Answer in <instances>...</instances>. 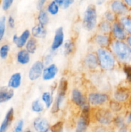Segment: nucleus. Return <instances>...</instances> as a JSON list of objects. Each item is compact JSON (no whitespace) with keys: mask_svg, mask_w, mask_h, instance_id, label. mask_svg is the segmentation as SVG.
I'll return each mask as SVG.
<instances>
[{"mask_svg":"<svg viewBox=\"0 0 131 132\" xmlns=\"http://www.w3.org/2000/svg\"><path fill=\"white\" fill-rule=\"evenodd\" d=\"M21 83V75L20 73H15L10 77L8 86L10 88L15 89L20 86Z\"/></svg>","mask_w":131,"mask_h":132,"instance_id":"412c9836","label":"nucleus"},{"mask_svg":"<svg viewBox=\"0 0 131 132\" xmlns=\"http://www.w3.org/2000/svg\"><path fill=\"white\" fill-rule=\"evenodd\" d=\"M110 47L116 59L121 63L127 64L131 61V48L125 42L114 39L111 41Z\"/></svg>","mask_w":131,"mask_h":132,"instance_id":"f257e3e1","label":"nucleus"},{"mask_svg":"<svg viewBox=\"0 0 131 132\" xmlns=\"http://www.w3.org/2000/svg\"><path fill=\"white\" fill-rule=\"evenodd\" d=\"M8 25L10 28H13L15 27V21L14 19L13 18V17L9 16L8 19Z\"/></svg>","mask_w":131,"mask_h":132,"instance_id":"79ce46f5","label":"nucleus"},{"mask_svg":"<svg viewBox=\"0 0 131 132\" xmlns=\"http://www.w3.org/2000/svg\"><path fill=\"white\" fill-rule=\"evenodd\" d=\"M68 90V82L66 79L62 78L60 79L58 86V92L55 102L53 103L51 108V112L53 113H56L60 110L61 104L63 101L65 99L66 92Z\"/></svg>","mask_w":131,"mask_h":132,"instance_id":"20e7f679","label":"nucleus"},{"mask_svg":"<svg viewBox=\"0 0 131 132\" xmlns=\"http://www.w3.org/2000/svg\"><path fill=\"white\" fill-rule=\"evenodd\" d=\"M59 10V5L54 1H51L47 6V11L51 15H55L57 14Z\"/></svg>","mask_w":131,"mask_h":132,"instance_id":"c85d7f7f","label":"nucleus"},{"mask_svg":"<svg viewBox=\"0 0 131 132\" xmlns=\"http://www.w3.org/2000/svg\"><path fill=\"white\" fill-rule=\"evenodd\" d=\"M94 40L98 46L103 48H107L109 46L110 43H111V39L108 34L102 33L101 34L96 35L95 36Z\"/></svg>","mask_w":131,"mask_h":132,"instance_id":"dca6fc26","label":"nucleus"},{"mask_svg":"<svg viewBox=\"0 0 131 132\" xmlns=\"http://www.w3.org/2000/svg\"><path fill=\"white\" fill-rule=\"evenodd\" d=\"M39 10L40 11L39 12L38 17H37V20L39 21V24L43 26L46 25L49 21L48 14L47 12L45 11L44 10L41 9Z\"/></svg>","mask_w":131,"mask_h":132,"instance_id":"a878e982","label":"nucleus"},{"mask_svg":"<svg viewBox=\"0 0 131 132\" xmlns=\"http://www.w3.org/2000/svg\"><path fill=\"white\" fill-rule=\"evenodd\" d=\"M95 119L98 123L102 125H109L113 121V114L109 110L99 109L95 113Z\"/></svg>","mask_w":131,"mask_h":132,"instance_id":"0eeeda50","label":"nucleus"},{"mask_svg":"<svg viewBox=\"0 0 131 132\" xmlns=\"http://www.w3.org/2000/svg\"><path fill=\"white\" fill-rule=\"evenodd\" d=\"M33 128L38 132H46L50 130L48 121L42 117H38L33 121Z\"/></svg>","mask_w":131,"mask_h":132,"instance_id":"4468645a","label":"nucleus"},{"mask_svg":"<svg viewBox=\"0 0 131 132\" xmlns=\"http://www.w3.org/2000/svg\"><path fill=\"white\" fill-rule=\"evenodd\" d=\"M114 122L118 127L122 128L123 126V121L121 117H118L116 118H115V119L114 120Z\"/></svg>","mask_w":131,"mask_h":132,"instance_id":"ea45409f","label":"nucleus"},{"mask_svg":"<svg viewBox=\"0 0 131 132\" xmlns=\"http://www.w3.org/2000/svg\"><path fill=\"white\" fill-rule=\"evenodd\" d=\"M53 1H55L57 4H58L59 5V6H62L65 0H53Z\"/></svg>","mask_w":131,"mask_h":132,"instance_id":"c03bdc74","label":"nucleus"},{"mask_svg":"<svg viewBox=\"0 0 131 132\" xmlns=\"http://www.w3.org/2000/svg\"><path fill=\"white\" fill-rule=\"evenodd\" d=\"M14 115V111L13 108H10L5 116V119L3 121L0 126V132H4L7 130L9 126L11 125L12 121H13Z\"/></svg>","mask_w":131,"mask_h":132,"instance_id":"f3484780","label":"nucleus"},{"mask_svg":"<svg viewBox=\"0 0 131 132\" xmlns=\"http://www.w3.org/2000/svg\"><path fill=\"white\" fill-rule=\"evenodd\" d=\"M58 68L55 64H50L44 68L42 72V77L44 81H50L55 77L56 75L57 74Z\"/></svg>","mask_w":131,"mask_h":132,"instance_id":"ddd939ff","label":"nucleus"},{"mask_svg":"<svg viewBox=\"0 0 131 132\" xmlns=\"http://www.w3.org/2000/svg\"><path fill=\"white\" fill-rule=\"evenodd\" d=\"M74 2V0H65L64 4H63L62 5L63 9H68V8H69Z\"/></svg>","mask_w":131,"mask_h":132,"instance_id":"a19ab883","label":"nucleus"},{"mask_svg":"<svg viewBox=\"0 0 131 132\" xmlns=\"http://www.w3.org/2000/svg\"><path fill=\"white\" fill-rule=\"evenodd\" d=\"M26 50L30 53V54H34L37 50V43L34 37L29 38L27 43L25 45Z\"/></svg>","mask_w":131,"mask_h":132,"instance_id":"393cba45","label":"nucleus"},{"mask_svg":"<svg viewBox=\"0 0 131 132\" xmlns=\"http://www.w3.org/2000/svg\"><path fill=\"white\" fill-rule=\"evenodd\" d=\"M30 36V31L28 30H26L21 34V35L19 37L17 35H14L13 36V42L17 45L18 48H23V46H25L26 43L29 39Z\"/></svg>","mask_w":131,"mask_h":132,"instance_id":"2eb2a0df","label":"nucleus"},{"mask_svg":"<svg viewBox=\"0 0 131 132\" xmlns=\"http://www.w3.org/2000/svg\"><path fill=\"white\" fill-rule=\"evenodd\" d=\"M74 49V43L71 40H68L64 44V54L66 55H69L71 54Z\"/></svg>","mask_w":131,"mask_h":132,"instance_id":"c756f323","label":"nucleus"},{"mask_svg":"<svg viewBox=\"0 0 131 132\" xmlns=\"http://www.w3.org/2000/svg\"><path fill=\"white\" fill-rule=\"evenodd\" d=\"M9 50H10V46L8 45H4L0 48V57L2 59H6L8 57Z\"/></svg>","mask_w":131,"mask_h":132,"instance_id":"473e14b6","label":"nucleus"},{"mask_svg":"<svg viewBox=\"0 0 131 132\" xmlns=\"http://www.w3.org/2000/svg\"><path fill=\"white\" fill-rule=\"evenodd\" d=\"M129 96V92L127 90H123V89L116 90L114 94V100L117 101L119 103L125 102L128 99Z\"/></svg>","mask_w":131,"mask_h":132,"instance_id":"4be33fe9","label":"nucleus"},{"mask_svg":"<svg viewBox=\"0 0 131 132\" xmlns=\"http://www.w3.org/2000/svg\"><path fill=\"white\" fill-rule=\"evenodd\" d=\"M64 40V30L62 27H59L55 32V36L51 45V50L55 51L62 45Z\"/></svg>","mask_w":131,"mask_h":132,"instance_id":"f8f14e48","label":"nucleus"},{"mask_svg":"<svg viewBox=\"0 0 131 132\" xmlns=\"http://www.w3.org/2000/svg\"><path fill=\"white\" fill-rule=\"evenodd\" d=\"M110 7L111 11L115 15L123 16L129 12L130 9L125 4L123 0H113L110 2Z\"/></svg>","mask_w":131,"mask_h":132,"instance_id":"6e6552de","label":"nucleus"},{"mask_svg":"<svg viewBox=\"0 0 131 132\" xmlns=\"http://www.w3.org/2000/svg\"><path fill=\"white\" fill-rule=\"evenodd\" d=\"M30 57V53L26 50H21L18 52L17 55V60L21 64H26L29 63Z\"/></svg>","mask_w":131,"mask_h":132,"instance_id":"5701e85b","label":"nucleus"},{"mask_svg":"<svg viewBox=\"0 0 131 132\" xmlns=\"http://www.w3.org/2000/svg\"><path fill=\"white\" fill-rule=\"evenodd\" d=\"M119 23L121 24L127 34L131 35V18L127 15L121 16L119 18Z\"/></svg>","mask_w":131,"mask_h":132,"instance_id":"b1692460","label":"nucleus"},{"mask_svg":"<svg viewBox=\"0 0 131 132\" xmlns=\"http://www.w3.org/2000/svg\"><path fill=\"white\" fill-rule=\"evenodd\" d=\"M97 58L98 64L101 68L104 70H112L116 65L115 56L111 50H108L106 48L100 47L97 50Z\"/></svg>","mask_w":131,"mask_h":132,"instance_id":"f03ea898","label":"nucleus"},{"mask_svg":"<svg viewBox=\"0 0 131 132\" xmlns=\"http://www.w3.org/2000/svg\"><path fill=\"white\" fill-rule=\"evenodd\" d=\"M123 71L126 75L127 81L131 83V66L125 65L123 67Z\"/></svg>","mask_w":131,"mask_h":132,"instance_id":"e433bc0d","label":"nucleus"},{"mask_svg":"<svg viewBox=\"0 0 131 132\" xmlns=\"http://www.w3.org/2000/svg\"><path fill=\"white\" fill-rule=\"evenodd\" d=\"M32 110L35 113H41L43 111L44 106L39 100H35L32 104Z\"/></svg>","mask_w":131,"mask_h":132,"instance_id":"7c9ffc66","label":"nucleus"},{"mask_svg":"<svg viewBox=\"0 0 131 132\" xmlns=\"http://www.w3.org/2000/svg\"><path fill=\"white\" fill-rule=\"evenodd\" d=\"M63 129V122L62 121H59L53 125L51 128H50V130L53 132H60L62 131Z\"/></svg>","mask_w":131,"mask_h":132,"instance_id":"c9c22d12","label":"nucleus"},{"mask_svg":"<svg viewBox=\"0 0 131 132\" xmlns=\"http://www.w3.org/2000/svg\"><path fill=\"white\" fill-rule=\"evenodd\" d=\"M104 1H105V0H96V4L98 5H102L104 3Z\"/></svg>","mask_w":131,"mask_h":132,"instance_id":"de8ad7c7","label":"nucleus"},{"mask_svg":"<svg viewBox=\"0 0 131 132\" xmlns=\"http://www.w3.org/2000/svg\"><path fill=\"white\" fill-rule=\"evenodd\" d=\"M23 126H24V122H23V120H20L19 121H18L17 124L15 128V130L14 131L15 132H21L22 131L23 128Z\"/></svg>","mask_w":131,"mask_h":132,"instance_id":"58836bf2","label":"nucleus"},{"mask_svg":"<svg viewBox=\"0 0 131 132\" xmlns=\"http://www.w3.org/2000/svg\"><path fill=\"white\" fill-rule=\"evenodd\" d=\"M85 64L90 70L96 69L99 66L97 55L93 53H90L85 58Z\"/></svg>","mask_w":131,"mask_h":132,"instance_id":"a211bd4d","label":"nucleus"},{"mask_svg":"<svg viewBox=\"0 0 131 132\" xmlns=\"http://www.w3.org/2000/svg\"><path fill=\"white\" fill-rule=\"evenodd\" d=\"M97 24V12L95 5H90L85 10L83 18L84 28L88 31H92Z\"/></svg>","mask_w":131,"mask_h":132,"instance_id":"7ed1b4c3","label":"nucleus"},{"mask_svg":"<svg viewBox=\"0 0 131 132\" xmlns=\"http://www.w3.org/2000/svg\"><path fill=\"white\" fill-rule=\"evenodd\" d=\"M14 91L10 87L0 88V103L10 100L14 96Z\"/></svg>","mask_w":131,"mask_h":132,"instance_id":"6ab92c4d","label":"nucleus"},{"mask_svg":"<svg viewBox=\"0 0 131 132\" xmlns=\"http://www.w3.org/2000/svg\"><path fill=\"white\" fill-rule=\"evenodd\" d=\"M44 68V64L41 61H37L33 63L28 72L29 79L32 81L38 79L42 76Z\"/></svg>","mask_w":131,"mask_h":132,"instance_id":"9d476101","label":"nucleus"},{"mask_svg":"<svg viewBox=\"0 0 131 132\" xmlns=\"http://www.w3.org/2000/svg\"><path fill=\"white\" fill-rule=\"evenodd\" d=\"M111 33L115 39L121 40L124 41L127 39V33L121 25L119 21H114L113 22V24H112Z\"/></svg>","mask_w":131,"mask_h":132,"instance_id":"9b49d317","label":"nucleus"},{"mask_svg":"<svg viewBox=\"0 0 131 132\" xmlns=\"http://www.w3.org/2000/svg\"><path fill=\"white\" fill-rule=\"evenodd\" d=\"M104 18L105 20L110 23H113L116 21V15L112 11H107L104 14Z\"/></svg>","mask_w":131,"mask_h":132,"instance_id":"f704fd0d","label":"nucleus"},{"mask_svg":"<svg viewBox=\"0 0 131 132\" xmlns=\"http://www.w3.org/2000/svg\"><path fill=\"white\" fill-rule=\"evenodd\" d=\"M32 34L35 38H44L47 32L44 26L38 24L32 28Z\"/></svg>","mask_w":131,"mask_h":132,"instance_id":"aec40b11","label":"nucleus"},{"mask_svg":"<svg viewBox=\"0 0 131 132\" xmlns=\"http://www.w3.org/2000/svg\"><path fill=\"white\" fill-rule=\"evenodd\" d=\"M126 40H127V44H128V45H129L130 47L131 48V35H130V36H127V39H126Z\"/></svg>","mask_w":131,"mask_h":132,"instance_id":"49530a36","label":"nucleus"},{"mask_svg":"<svg viewBox=\"0 0 131 132\" xmlns=\"http://www.w3.org/2000/svg\"><path fill=\"white\" fill-rule=\"evenodd\" d=\"M47 0H38L37 1V9L39 10H41V9H42V7L44 5L45 3L46 2Z\"/></svg>","mask_w":131,"mask_h":132,"instance_id":"37998d69","label":"nucleus"},{"mask_svg":"<svg viewBox=\"0 0 131 132\" xmlns=\"http://www.w3.org/2000/svg\"><path fill=\"white\" fill-rule=\"evenodd\" d=\"M109 100V95L104 93L93 92L89 94L87 101L92 106H100L104 105Z\"/></svg>","mask_w":131,"mask_h":132,"instance_id":"423d86ee","label":"nucleus"},{"mask_svg":"<svg viewBox=\"0 0 131 132\" xmlns=\"http://www.w3.org/2000/svg\"><path fill=\"white\" fill-rule=\"evenodd\" d=\"M123 1L129 9H131V0H123Z\"/></svg>","mask_w":131,"mask_h":132,"instance_id":"a18cd8bd","label":"nucleus"},{"mask_svg":"<svg viewBox=\"0 0 131 132\" xmlns=\"http://www.w3.org/2000/svg\"><path fill=\"white\" fill-rule=\"evenodd\" d=\"M71 100L75 105L79 107L81 110H90V104L88 101L83 96L82 93L77 89H74L72 92Z\"/></svg>","mask_w":131,"mask_h":132,"instance_id":"39448f33","label":"nucleus"},{"mask_svg":"<svg viewBox=\"0 0 131 132\" xmlns=\"http://www.w3.org/2000/svg\"><path fill=\"white\" fill-rule=\"evenodd\" d=\"M41 98H42V101H43V103L46 105V108H49L51 106L53 103V101L52 95L50 92H44Z\"/></svg>","mask_w":131,"mask_h":132,"instance_id":"cd10ccee","label":"nucleus"},{"mask_svg":"<svg viewBox=\"0 0 131 132\" xmlns=\"http://www.w3.org/2000/svg\"><path fill=\"white\" fill-rule=\"evenodd\" d=\"M14 0H3L2 4V8L4 10H7L10 9L12 5Z\"/></svg>","mask_w":131,"mask_h":132,"instance_id":"4c0bfd02","label":"nucleus"},{"mask_svg":"<svg viewBox=\"0 0 131 132\" xmlns=\"http://www.w3.org/2000/svg\"><path fill=\"white\" fill-rule=\"evenodd\" d=\"M5 27H6V19L5 17H2L0 19V41H1L5 35Z\"/></svg>","mask_w":131,"mask_h":132,"instance_id":"72a5a7b5","label":"nucleus"},{"mask_svg":"<svg viewBox=\"0 0 131 132\" xmlns=\"http://www.w3.org/2000/svg\"><path fill=\"white\" fill-rule=\"evenodd\" d=\"M98 28L100 32H102L103 34H109L111 32L112 24H110V22L105 20L101 21L99 24Z\"/></svg>","mask_w":131,"mask_h":132,"instance_id":"bb28decb","label":"nucleus"},{"mask_svg":"<svg viewBox=\"0 0 131 132\" xmlns=\"http://www.w3.org/2000/svg\"><path fill=\"white\" fill-rule=\"evenodd\" d=\"M127 122H128V123L131 122V112H130V113H129V115H128V117H127Z\"/></svg>","mask_w":131,"mask_h":132,"instance_id":"09e8293b","label":"nucleus"},{"mask_svg":"<svg viewBox=\"0 0 131 132\" xmlns=\"http://www.w3.org/2000/svg\"><path fill=\"white\" fill-rule=\"evenodd\" d=\"M90 123V110H82V113L78 118L76 126V131L83 132L87 130Z\"/></svg>","mask_w":131,"mask_h":132,"instance_id":"1a4fd4ad","label":"nucleus"},{"mask_svg":"<svg viewBox=\"0 0 131 132\" xmlns=\"http://www.w3.org/2000/svg\"><path fill=\"white\" fill-rule=\"evenodd\" d=\"M109 106H110V110L114 112H119V111H120L122 108L121 103H119V102L117 101L116 100L111 101L110 102Z\"/></svg>","mask_w":131,"mask_h":132,"instance_id":"2f4dec72","label":"nucleus"}]
</instances>
